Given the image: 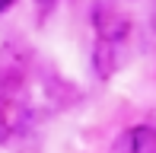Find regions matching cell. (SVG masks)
I'll use <instances>...</instances> for the list:
<instances>
[{"label": "cell", "mask_w": 156, "mask_h": 153, "mask_svg": "<svg viewBox=\"0 0 156 153\" xmlns=\"http://www.w3.org/2000/svg\"><path fill=\"white\" fill-rule=\"evenodd\" d=\"M131 147L134 153H156V128H150V124L131 128Z\"/></svg>", "instance_id": "4"}, {"label": "cell", "mask_w": 156, "mask_h": 153, "mask_svg": "<svg viewBox=\"0 0 156 153\" xmlns=\"http://www.w3.org/2000/svg\"><path fill=\"white\" fill-rule=\"evenodd\" d=\"M131 51H127V38H96L93 51V67L102 80H112L121 67L127 64Z\"/></svg>", "instance_id": "2"}, {"label": "cell", "mask_w": 156, "mask_h": 153, "mask_svg": "<svg viewBox=\"0 0 156 153\" xmlns=\"http://www.w3.org/2000/svg\"><path fill=\"white\" fill-rule=\"evenodd\" d=\"M13 3H16V0H0V13H6V10L13 6Z\"/></svg>", "instance_id": "6"}, {"label": "cell", "mask_w": 156, "mask_h": 153, "mask_svg": "<svg viewBox=\"0 0 156 153\" xmlns=\"http://www.w3.org/2000/svg\"><path fill=\"white\" fill-rule=\"evenodd\" d=\"M35 3H38L41 10H48V6H54V0H35Z\"/></svg>", "instance_id": "7"}, {"label": "cell", "mask_w": 156, "mask_h": 153, "mask_svg": "<svg viewBox=\"0 0 156 153\" xmlns=\"http://www.w3.org/2000/svg\"><path fill=\"white\" fill-rule=\"evenodd\" d=\"M26 80H29V58H26V51L19 45H13V41L0 45V93H6V96L19 93L26 86Z\"/></svg>", "instance_id": "1"}, {"label": "cell", "mask_w": 156, "mask_h": 153, "mask_svg": "<svg viewBox=\"0 0 156 153\" xmlns=\"http://www.w3.org/2000/svg\"><path fill=\"white\" fill-rule=\"evenodd\" d=\"M112 153H134V147H131V131H124V134H121V137L115 141Z\"/></svg>", "instance_id": "5"}, {"label": "cell", "mask_w": 156, "mask_h": 153, "mask_svg": "<svg viewBox=\"0 0 156 153\" xmlns=\"http://www.w3.org/2000/svg\"><path fill=\"white\" fill-rule=\"evenodd\" d=\"M96 32L99 38H127L131 32V19L121 16L112 6H96Z\"/></svg>", "instance_id": "3"}]
</instances>
